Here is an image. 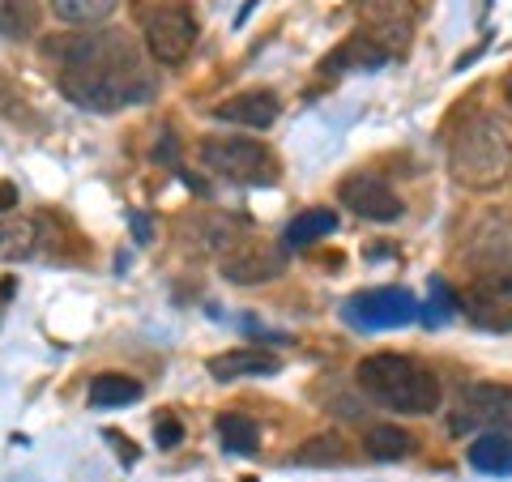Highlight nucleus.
<instances>
[{"label":"nucleus","instance_id":"a878e982","mask_svg":"<svg viewBox=\"0 0 512 482\" xmlns=\"http://www.w3.org/2000/svg\"><path fill=\"white\" fill-rule=\"evenodd\" d=\"M154 440L163 444V448H175V444H180V423H175V419H163V423L154 427Z\"/></svg>","mask_w":512,"mask_h":482},{"label":"nucleus","instance_id":"f8f14e48","mask_svg":"<svg viewBox=\"0 0 512 482\" xmlns=\"http://www.w3.org/2000/svg\"><path fill=\"white\" fill-rule=\"evenodd\" d=\"M222 278L235 286L274 282V278H282V252L269 244H239L231 252H222Z\"/></svg>","mask_w":512,"mask_h":482},{"label":"nucleus","instance_id":"dca6fc26","mask_svg":"<svg viewBox=\"0 0 512 482\" xmlns=\"http://www.w3.org/2000/svg\"><path fill=\"white\" fill-rule=\"evenodd\" d=\"M384 60H389V56H384L372 39L355 35V39H346L329 60H320V73L333 77V73H350V69H376V64H384Z\"/></svg>","mask_w":512,"mask_h":482},{"label":"nucleus","instance_id":"f257e3e1","mask_svg":"<svg viewBox=\"0 0 512 482\" xmlns=\"http://www.w3.org/2000/svg\"><path fill=\"white\" fill-rule=\"evenodd\" d=\"M60 60V94L86 111H124L133 103L154 99V73L120 30H77L56 35L43 47Z\"/></svg>","mask_w":512,"mask_h":482},{"label":"nucleus","instance_id":"9d476101","mask_svg":"<svg viewBox=\"0 0 512 482\" xmlns=\"http://www.w3.org/2000/svg\"><path fill=\"white\" fill-rule=\"evenodd\" d=\"M338 201L350 214H359L367 222H397L406 210L402 197H397L380 175H346V180L338 184Z\"/></svg>","mask_w":512,"mask_h":482},{"label":"nucleus","instance_id":"cd10ccee","mask_svg":"<svg viewBox=\"0 0 512 482\" xmlns=\"http://www.w3.org/2000/svg\"><path fill=\"white\" fill-rule=\"evenodd\" d=\"M13 210H18V188L0 184V214H13Z\"/></svg>","mask_w":512,"mask_h":482},{"label":"nucleus","instance_id":"7ed1b4c3","mask_svg":"<svg viewBox=\"0 0 512 482\" xmlns=\"http://www.w3.org/2000/svg\"><path fill=\"white\" fill-rule=\"evenodd\" d=\"M448 171L461 188H495L512 171V137L495 116H470L448 141Z\"/></svg>","mask_w":512,"mask_h":482},{"label":"nucleus","instance_id":"2eb2a0df","mask_svg":"<svg viewBox=\"0 0 512 482\" xmlns=\"http://www.w3.org/2000/svg\"><path fill=\"white\" fill-rule=\"evenodd\" d=\"M470 465L478 474H512V440L508 431H483L470 444Z\"/></svg>","mask_w":512,"mask_h":482},{"label":"nucleus","instance_id":"412c9836","mask_svg":"<svg viewBox=\"0 0 512 482\" xmlns=\"http://www.w3.org/2000/svg\"><path fill=\"white\" fill-rule=\"evenodd\" d=\"M218 440L227 453H239V457H252L261 448V431L248 414H218Z\"/></svg>","mask_w":512,"mask_h":482},{"label":"nucleus","instance_id":"6e6552de","mask_svg":"<svg viewBox=\"0 0 512 482\" xmlns=\"http://www.w3.org/2000/svg\"><path fill=\"white\" fill-rule=\"evenodd\" d=\"M457 308L487 333H512V269L508 273H483L466 286V295L457 299Z\"/></svg>","mask_w":512,"mask_h":482},{"label":"nucleus","instance_id":"1a4fd4ad","mask_svg":"<svg viewBox=\"0 0 512 482\" xmlns=\"http://www.w3.org/2000/svg\"><path fill=\"white\" fill-rule=\"evenodd\" d=\"M419 316V303L406 291H393V286H380V291H363L346 303V320L359 329H402Z\"/></svg>","mask_w":512,"mask_h":482},{"label":"nucleus","instance_id":"ddd939ff","mask_svg":"<svg viewBox=\"0 0 512 482\" xmlns=\"http://www.w3.org/2000/svg\"><path fill=\"white\" fill-rule=\"evenodd\" d=\"M282 116V103H278V94L274 90H244V94H235V99H222L214 107V120L222 124H239V128H269Z\"/></svg>","mask_w":512,"mask_h":482},{"label":"nucleus","instance_id":"0eeeda50","mask_svg":"<svg viewBox=\"0 0 512 482\" xmlns=\"http://www.w3.org/2000/svg\"><path fill=\"white\" fill-rule=\"evenodd\" d=\"M355 18L363 26V39H372L384 56L410 47V35H414L410 0H355Z\"/></svg>","mask_w":512,"mask_h":482},{"label":"nucleus","instance_id":"39448f33","mask_svg":"<svg viewBox=\"0 0 512 482\" xmlns=\"http://www.w3.org/2000/svg\"><path fill=\"white\" fill-rule=\"evenodd\" d=\"M141 35H146V52L175 69V64H184L192 56V47H197V18H192L188 5H163L146 13V22H141Z\"/></svg>","mask_w":512,"mask_h":482},{"label":"nucleus","instance_id":"a211bd4d","mask_svg":"<svg viewBox=\"0 0 512 482\" xmlns=\"http://www.w3.org/2000/svg\"><path fill=\"white\" fill-rule=\"evenodd\" d=\"M35 222L26 214H0V261H22L35 252Z\"/></svg>","mask_w":512,"mask_h":482},{"label":"nucleus","instance_id":"f03ea898","mask_svg":"<svg viewBox=\"0 0 512 482\" xmlns=\"http://www.w3.org/2000/svg\"><path fill=\"white\" fill-rule=\"evenodd\" d=\"M359 389L380 401L384 410L397 414H436L440 410V380L431 367H423L410 355H393V350H380V355H367L355 367Z\"/></svg>","mask_w":512,"mask_h":482},{"label":"nucleus","instance_id":"393cba45","mask_svg":"<svg viewBox=\"0 0 512 482\" xmlns=\"http://www.w3.org/2000/svg\"><path fill=\"white\" fill-rule=\"evenodd\" d=\"M427 286H431V303H427L423 320H427V325H444V320L457 312V295L444 286V278H431Z\"/></svg>","mask_w":512,"mask_h":482},{"label":"nucleus","instance_id":"423d86ee","mask_svg":"<svg viewBox=\"0 0 512 482\" xmlns=\"http://www.w3.org/2000/svg\"><path fill=\"white\" fill-rule=\"evenodd\" d=\"M512 431V389L508 384H491V380H474L457 393V410H453V431Z\"/></svg>","mask_w":512,"mask_h":482},{"label":"nucleus","instance_id":"4be33fe9","mask_svg":"<svg viewBox=\"0 0 512 482\" xmlns=\"http://www.w3.org/2000/svg\"><path fill=\"white\" fill-rule=\"evenodd\" d=\"M141 397V384L133 376H116V372H107V376H94L90 380V406H133V401Z\"/></svg>","mask_w":512,"mask_h":482},{"label":"nucleus","instance_id":"9b49d317","mask_svg":"<svg viewBox=\"0 0 512 482\" xmlns=\"http://www.w3.org/2000/svg\"><path fill=\"white\" fill-rule=\"evenodd\" d=\"M466 261L483 273H508L512 269V218H504V214L487 218L483 227L470 235Z\"/></svg>","mask_w":512,"mask_h":482},{"label":"nucleus","instance_id":"b1692460","mask_svg":"<svg viewBox=\"0 0 512 482\" xmlns=\"http://www.w3.org/2000/svg\"><path fill=\"white\" fill-rule=\"evenodd\" d=\"M350 457V444L338 440V436H312L308 444L295 453V465H346Z\"/></svg>","mask_w":512,"mask_h":482},{"label":"nucleus","instance_id":"6ab92c4d","mask_svg":"<svg viewBox=\"0 0 512 482\" xmlns=\"http://www.w3.org/2000/svg\"><path fill=\"white\" fill-rule=\"evenodd\" d=\"M333 231H338V214L333 210H303L291 227H286L282 244L286 248H308V244H316V239H325Z\"/></svg>","mask_w":512,"mask_h":482},{"label":"nucleus","instance_id":"bb28decb","mask_svg":"<svg viewBox=\"0 0 512 482\" xmlns=\"http://www.w3.org/2000/svg\"><path fill=\"white\" fill-rule=\"evenodd\" d=\"M18 111H22V99L5 86V77H0V116H18Z\"/></svg>","mask_w":512,"mask_h":482},{"label":"nucleus","instance_id":"20e7f679","mask_svg":"<svg viewBox=\"0 0 512 482\" xmlns=\"http://www.w3.org/2000/svg\"><path fill=\"white\" fill-rule=\"evenodd\" d=\"M201 163L210 175H222L231 184H269L278 175L274 154L265 150V141L252 137H205Z\"/></svg>","mask_w":512,"mask_h":482},{"label":"nucleus","instance_id":"4468645a","mask_svg":"<svg viewBox=\"0 0 512 482\" xmlns=\"http://www.w3.org/2000/svg\"><path fill=\"white\" fill-rule=\"evenodd\" d=\"M210 367L214 380H244V376H274L282 372V359L269 355L261 346H239V350H227V355H218L205 363Z\"/></svg>","mask_w":512,"mask_h":482},{"label":"nucleus","instance_id":"c85d7f7f","mask_svg":"<svg viewBox=\"0 0 512 482\" xmlns=\"http://www.w3.org/2000/svg\"><path fill=\"white\" fill-rule=\"evenodd\" d=\"M508 103H512V77H508Z\"/></svg>","mask_w":512,"mask_h":482},{"label":"nucleus","instance_id":"5701e85b","mask_svg":"<svg viewBox=\"0 0 512 482\" xmlns=\"http://www.w3.org/2000/svg\"><path fill=\"white\" fill-rule=\"evenodd\" d=\"M39 30V5L35 0H0V35L5 39H30Z\"/></svg>","mask_w":512,"mask_h":482},{"label":"nucleus","instance_id":"f3484780","mask_svg":"<svg viewBox=\"0 0 512 482\" xmlns=\"http://www.w3.org/2000/svg\"><path fill=\"white\" fill-rule=\"evenodd\" d=\"M363 453L372 457V461H406L414 453V436L406 427H393V423H380L367 431V440H363Z\"/></svg>","mask_w":512,"mask_h":482},{"label":"nucleus","instance_id":"aec40b11","mask_svg":"<svg viewBox=\"0 0 512 482\" xmlns=\"http://www.w3.org/2000/svg\"><path fill=\"white\" fill-rule=\"evenodd\" d=\"M52 5V13L64 22V26H103L111 13H116V0H47Z\"/></svg>","mask_w":512,"mask_h":482}]
</instances>
